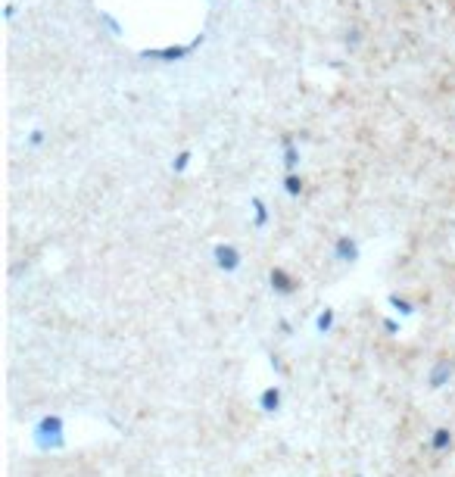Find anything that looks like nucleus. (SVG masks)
Here are the masks:
<instances>
[{"instance_id": "1", "label": "nucleus", "mask_w": 455, "mask_h": 477, "mask_svg": "<svg viewBox=\"0 0 455 477\" xmlns=\"http://www.w3.org/2000/svg\"><path fill=\"white\" fill-rule=\"evenodd\" d=\"M35 446L44 449V453H57V449L66 446V427L59 415H44L35 425Z\"/></svg>"}, {"instance_id": "2", "label": "nucleus", "mask_w": 455, "mask_h": 477, "mask_svg": "<svg viewBox=\"0 0 455 477\" xmlns=\"http://www.w3.org/2000/svg\"><path fill=\"white\" fill-rule=\"evenodd\" d=\"M206 35H197L187 44H165V47H153V50H140L144 59H159V63H178V59H187L197 47H203Z\"/></svg>"}, {"instance_id": "3", "label": "nucleus", "mask_w": 455, "mask_h": 477, "mask_svg": "<svg viewBox=\"0 0 455 477\" xmlns=\"http://www.w3.org/2000/svg\"><path fill=\"white\" fill-rule=\"evenodd\" d=\"M269 281H271V291L278 293V297H293V293L299 291V281L293 278L290 272H284L281 265H274L269 272Z\"/></svg>"}, {"instance_id": "4", "label": "nucleus", "mask_w": 455, "mask_h": 477, "mask_svg": "<svg viewBox=\"0 0 455 477\" xmlns=\"http://www.w3.org/2000/svg\"><path fill=\"white\" fill-rule=\"evenodd\" d=\"M212 259H216V265L222 268V272H237L240 268V250L231 244H216L212 247Z\"/></svg>"}, {"instance_id": "5", "label": "nucleus", "mask_w": 455, "mask_h": 477, "mask_svg": "<svg viewBox=\"0 0 455 477\" xmlns=\"http://www.w3.org/2000/svg\"><path fill=\"white\" fill-rule=\"evenodd\" d=\"M334 259L337 262H356L359 259V240L350 237V234H340L334 240Z\"/></svg>"}, {"instance_id": "6", "label": "nucleus", "mask_w": 455, "mask_h": 477, "mask_svg": "<svg viewBox=\"0 0 455 477\" xmlns=\"http://www.w3.org/2000/svg\"><path fill=\"white\" fill-rule=\"evenodd\" d=\"M452 372H455V365H452V359H437L433 362V368H431V378H427V384L433 387V390H440V387H446L449 384V378H452Z\"/></svg>"}, {"instance_id": "7", "label": "nucleus", "mask_w": 455, "mask_h": 477, "mask_svg": "<svg viewBox=\"0 0 455 477\" xmlns=\"http://www.w3.org/2000/svg\"><path fill=\"white\" fill-rule=\"evenodd\" d=\"M281 147H284V169L287 172H297L299 150H297V144H293V134H281Z\"/></svg>"}, {"instance_id": "8", "label": "nucleus", "mask_w": 455, "mask_h": 477, "mask_svg": "<svg viewBox=\"0 0 455 477\" xmlns=\"http://www.w3.org/2000/svg\"><path fill=\"white\" fill-rule=\"evenodd\" d=\"M259 409H262V412H278L281 409V390L278 387H265L262 393H259Z\"/></svg>"}, {"instance_id": "9", "label": "nucleus", "mask_w": 455, "mask_h": 477, "mask_svg": "<svg viewBox=\"0 0 455 477\" xmlns=\"http://www.w3.org/2000/svg\"><path fill=\"white\" fill-rule=\"evenodd\" d=\"M449 446H452V431L449 427H437V431L431 434V449L433 453H446Z\"/></svg>"}, {"instance_id": "10", "label": "nucleus", "mask_w": 455, "mask_h": 477, "mask_svg": "<svg viewBox=\"0 0 455 477\" xmlns=\"http://www.w3.org/2000/svg\"><path fill=\"white\" fill-rule=\"evenodd\" d=\"M334 318H337V315H334V309L325 306V309L318 312V318H315V331H318V334H331V331H334Z\"/></svg>"}, {"instance_id": "11", "label": "nucleus", "mask_w": 455, "mask_h": 477, "mask_svg": "<svg viewBox=\"0 0 455 477\" xmlns=\"http://www.w3.org/2000/svg\"><path fill=\"white\" fill-rule=\"evenodd\" d=\"M269 206H265L262 203V200H259V197H253V225H256V228H265V225H269Z\"/></svg>"}, {"instance_id": "12", "label": "nucleus", "mask_w": 455, "mask_h": 477, "mask_svg": "<svg viewBox=\"0 0 455 477\" xmlns=\"http://www.w3.org/2000/svg\"><path fill=\"white\" fill-rule=\"evenodd\" d=\"M387 303H390L393 309H396V312L403 315V318H409V315L415 312V306H412L405 297H399V293H390V297H387Z\"/></svg>"}, {"instance_id": "13", "label": "nucleus", "mask_w": 455, "mask_h": 477, "mask_svg": "<svg viewBox=\"0 0 455 477\" xmlns=\"http://www.w3.org/2000/svg\"><path fill=\"white\" fill-rule=\"evenodd\" d=\"M284 191H287V197H299V193H303V181H299V175H297V172H287V178H284Z\"/></svg>"}, {"instance_id": "14", "label": "nucleus", "mask_w": 455, "mask_h": 477, "mask_svg": "<svg viewBox=\"0 0 455 477\" xmlns=\"http://www.w3.org/2000/svg\"><path fill=\"white\" fill-rule=\"evenodd\" d=\"M191 159H193V153H191V150H181L175 159H172V172H175V175L187 172V166H191Z\"/></svg>"}, {"instance_id": "15", "label": "nucleus", "mask_w": 455, "mask_h": 477, "mask_svg": "<svg viewBox=\"0 0 455 477\" xmlns=\"http://www.w3.org/2000/svg\"><path fill=\"white\" fill-rule=\"evenodd\" d=\"M100 22L110 29V35H116V38H122V22H119L116 16H110V13H100Z\"/></svg>"}, {"instance_id": "16", "label": "nucleus", "mask_w": 455, "mask_h": 477, "mask_svg": "<svg viewBox=\"0 0 455 477\" xmlns=\"http://www.w3.org/2000/svg\"><path fill=\"white\" fill-rule=\"evenodd\" d=\"M44 140H47V138H44V131H41V129H35V131L29 134V144H31V147H41Z\"/></svg>"}, {"instance_id": "17", "label": "nucleus", "mask_w": 455, "mask_h": 477, "mask_svg": "<svg viewBox=\"0 0 455 477\" xmlns=\"http://www.w3.org/2000/svg\"><path fill=\"white\" fill-rule=\"evenodd\" d=\"M384 331L387 334H396L399 331V321L396 318H384Z\"/></svg>"}, {"instance_id": "18", "label": "nucleus", "mask_w": 455, "mask_h": 477, "mask_svg": "<svg viewBox=\"0 0 455 477\" xmlns=\"http://www.w3.org/2000/svg\"><path fill=\"white\" fill-rule=\"evenodd\" d=\"M359 41H362V38H359V31H356V29H352L350 35H346V44H350V47H359Z\"/></svg>"}, {"instance_id": "19", "label": "nucleus", "mask_w": 455, "mask_h": 477, "mask_svg": "<svg viewBox=\"0 0 455 477\" xmlns=\"http://www.w3.org/2000/svg\"><path fill=\"white\" fill-rule=\"evenodd\" d=\"M278 328H281V331H284V334H293V325H290V321H281Z\"/></svg>"}]
</instances>
